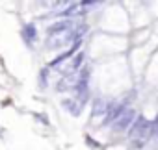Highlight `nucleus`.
<instances>
[{
  "instance_id": "obj_1",
  "label": "nucleus",
  "mask_w": 158,
  "mask_h": 150,
  "mask_svg": "<svg viewBox=\"0 0 158 150\" xmlns=\"http://www.w3.org/2000/svg\"><path fill=\"white\" fill-rule=\"evenodd\" d=\"M104 109H106V102H104V100H99V102L95 104V111H93V115H97V113H104Z\"/></svg>"
}]
</instances>
